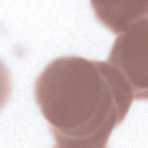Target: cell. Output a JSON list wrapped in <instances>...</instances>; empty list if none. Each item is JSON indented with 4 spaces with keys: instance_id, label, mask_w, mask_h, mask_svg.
Wrapping results in <instances>:
<instances>
[{
    "instance_id": "cell-1",
    "label": "cell",
    "mask_w": 148,
    "mask_h": 148,
    "mask_svg": "<svg viewBox=\"0 0 148 148\" xmlns=\"http://www.w3.org/2000/svg\"><path fill=\"white\" fill-rule=\"evenodd\" d=\"M35 98L56 142L63 148H104L134 98L107 61L68 55L43 69Z\"/></svg>"
},
{
    "instance_id": "cell-2",
    "label": "cell",
    "mask_w": 148,
    "mask_h": 148,
    "mask_svg": "<svg viewBox=\"0 0 148 148\" xmlns=\"http://www.w3.org/2000/svg\"><path fill=\"white\" fill-rule=\"evenodd\" d=\"M147 38L146 18L119 35L107 60L127 83L134 100L147 99Z\"/></svg>"
},
{
    "instance_id": "cell-3",
    "label": "cell",
    "mask_w": 148,
    "mask_h": 148,
    "mask_svg": "<svg viewBox=\"0 0 148 148\" xmlns=\"http://www.w3.org/2000/svg\"><path fill=\"white\" fill-rule=\"evenodd\" d=\"M91 6L98 21L116 35L147 18V0H92Z\"/></svg>"
}]
</instances>
